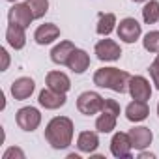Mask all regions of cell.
I'll use <instances>...</instances> for the list:
<instances>
[{
    "label": "cell",
    "instance_id": "1",
    "mask_svg": "<svg viewBox=\"0 0 159 159\" xmlns=\"http://www.w3.org/2000/svg\"><path fill=\"white\" fill-rule=\"evenodd\" d=\"M45 139L54 150H64L73 140V122L67 116L52 118L45 127Z\"/></svg>",
    "mask_w": 159,
    "mask_h": 159
},
{
    "label": "cell",
    "instance_id": "2",
    "mask_svg": "<svg viewBox=\"0 0 159 159\" xmlns=\"http://www.w3.org/2000/svg\"><path fill=\"white\" fill-rule=\"evenodd\" d=\"M129 79L131 75L127 71H122L118 67H101L94 73V84L99 88H109L112 92L125 94L129 88Z\"/></svg>",
    "mask_w": 159,
    "mask_h": 159
},
{
    "label": "cell",
    "instance_id": "3",
    "mask_svg": "<svg viewBox=\"0 0 159 159\" xmlns=\"http://www.w3.org/2000/svg\"><path fill=\"white\" fill-rule=\"evenodd\" d=\"M120 114V105L114 99H105V105L101 109V114L96 120L98 133H111L116 127V120Z\"/></svg>",
    "mask_w": 159,
    "mask_h": 159
},
{
    "label": "cell",
    "instance_id": "4",
    "mask_svg": "<svg viewBox=\"0 0 159 159\" xmlns=\"http://www.w3.org/2000/svg\"><path fill=\"white\" fill-rule=\"evenodd\" d=\"M105 105V98H101L98 92H83L77 99V109L81 114H86V116H92V114H98L101 112Z\"/></svg>",
    "mask_w": 159,
    "mask_h": 159
},
{
    "label": "cell",
    "instance_id": "5",
    "mask_svg": "<svg viewBox=\"0 0 159 159\" xmlns=\"http://www.w3.org/2000/svg\"><path fill=\"white\" fill-rule=\"evenodd\" d=\"M15 120H17V125L23 131H34L41 124V114L36 107H23V109L17 111Z\"/></svg>",
    "mask_w": 159,
    "mask_h": 159
},
{
    "label": "cell",
    "instance_id": "6",
    "mask_svg": "<svg viewBox=\"0 0 159 159\" xmlns=\"http://www.w3.org/2000/svg\"><path fill=\"white\" fill-rule=\"evenodd\" d=\"M8 21L10 25H19L23 28H28L30 23L34 21V13L30 10V6L25 2V4H13L10 8V13H8Z\"/></svg>",
    "mask_w": 159,
    "mask_h": 159
},
{
    "label": "cell",
    "instance_id": "7",
    "mask_svg": "<svg viewBox=\"0 0 159 159\" xmlns=\"http://www.w3.org/2000/svg\"><path fill=\"white\" fill-rule=\"evenodd\" d=\"M127 92L133 99H140V101H148L152 98V86L148 83V79H144L142 75H135L129 79Z\"/></svg>",
    "mask_w": 159,
    "mask_h": 159
},
{
    "label": "cell",
    "instance_id": "8",
    "mask_svg": "<svg viewBox=\"0 0 159 159\" xmlns=\"http://www.w3.org/2000/svg\"><path fill=\"white\" fill-rule=\"evenodd\" d=\"M96 56L101 60V62H112V60H118L122 56V49L120 45L114 41V39H101L96 43Z\"/></svg>",
    "mask_w": 159,
    "mask_h": 159
},
{
    "label": "cell",
    "instance_id": "9",
    "mask_svg": "<svg viewBox=\"0 0 159 159\" xmlns=\"http://www.w3.org/2000/svg\"><path fill=\"white\" fill-rule=\"evenodd\" d=\"M140 32H142V28L137 23V19H133V17H125L118 25V38L125 43H135L140 38Z\"/></svg>",
    "mask_w": 159,
    "mask_h": 159
},
{
    "label": "cell",
    "instance_id": "10",
    "mask_svg": "<svg viewBox=\"0 0 159 159\" xmlns=\"http://www.w3.org/2000/svg\"><path fill=\"white\" fill-rule=\"evenodd\" d=\"M111 152L114 157L118 159H124V157H131V152H133V144H131V139H129V133H114L112 140H111Z\"/></svg>",
    "mask_w": 159,
    "mask_h": 159
},
{
    "label": "cell",
    "instance_id": "11",
    "mask_svg": "<svg viewBox=\"0 0 159 159\" xmlns=\"http://www.w3.org/2000/svg\"><path fill=\"white\" fill-rule=\"evenodd\" d=\"M38 101H39L41 107H45V109H49V111H54V109H60V107L66 105V94L56 92V90H52V88L47 86L45 90L39 92Z\"/></svg>",
    "mask_w": 159,
    "mask_h": 159
},
{
    "label": "cell",
    "instance_id": "12",
    "mask_svg": "<svg viewBox=\"0 0 159 159\" xmlns=\"http://www.w3.org/2000/svg\"><path fill=\"white\" fill-rule=\"evenodd\" d=\"M129 139H131V144L135 150H144L152 144L153 140V133L150 127H144V125H139V127H133L129 131Z\"/></svg>",
    "mask_w": 159,
    "mask_h": 159
},
{
    "label": "cell",
    "instance_id": "13",
    "mask_svg": "<svg viewBox=\"0 0 159 159\" xmlns=\"http://www.w3.org/2000/svg\"><path fill=\"white\" fill-rule=\"evenodd\" d=\"M34 88H36V83L30 77H21L11 84V96L15 101H23V99H28L32 96Z\"/></svg>",
    "mask_w": 159,
    "mask_h": 159
},
{
    "label": "cell",
    "instance_id": "14",
    "mask_svg": "<svg viewBox=\"0 0 159 159\" xmlns=\"http://www.w3.org/2000/svg\"><path fill=\"white\" fill-rule=\"evenodd\" d=\"M58 36H60V28L52 23H45V25L38 26V30L34 34V39H36L38 45H49L54 39H58Z\"/></svg>",
    "mask_w": 159,
    "mask_h": 159
},
{
    "label": "cell",
    "instance_id": "15",
    "mask_svg": "<svg viewBox=\"0 0 159 159\" xmlns=\"http://www.w3.org/2000/svg\"><path fill=\"white\" fill-rule=\"evenodd\" d=\"M66 66H67L73 73H84V71L88 69V66H90V56H88V52L83 51V49H75V51L71 52V56H69V60H67Z\"/></svg>",
    "mask_w": 159,
    "mask_h": 159
},
{
    "label": "cell",
    "instance_id": "16",
    "mask_svg": "<svg viewBox=\"0 0 159 159\" xmlns=\"http://www.w3.org/2000/svg\"><path fill=\"white\" fill-rule=\"evenodd\" d=\"M150 114V109H148V103L146 101H140V99H133L127 107H125V118L129 122H142L146 120Z\"/></svg>",
    "mask_w": 159,
    "mask_h": 159
},
{
    "label": "cell",
    "instance_id": "17",
    "mask_svg": "<svg viewBox=\"0 0 159 159\" xmlns=\"http://www.w3.org/2000/svg\"><path fill=\"white\" fill-rule=\"evenodd\" d=\"M45 83H47L49 88H52V90H56V92H62V94H66V92L71 88L69 77H67L66 73H62V71H49Z\"/></svg>",
    "mask_w": 159,
    "mask_h": 159
},
{
    "label": "cell",
    "instance_id": "18",
    "mask_svg": "<svg viewBox=\"0 0 159 159\" xmlns=\"http://www.w3.org/2000/svg\"><path fill=\"white\" fill-rule=\"evenodd\" d=\"M75 49H77V47H75L71 41H60V43L51 51V60H52L54 64H58V66H66L67 60H69V56H71V52H73Z\"/></svg>",
    "mask_w": 159,
    "mask_h": 159
},
{
    "label": "cell",
    "instance_id": "19",
    "mask_svg": "<svg viewBox=\"0 0 159 159\" xmlns=\"http://www.w3.org/2000/svg\"><path fill=\"white\" fill-rule=\"evenodd\" d=\"M99 146V139L96 131H83L77 139V148L84 153H94Z\"/></svg>",
    "mask_w": 159,
    "mask_h": 159
},
{
    "label": "cell",
    "instance_id": "20",
    "mask_svg": "<svg viewBox=\"0 0 159 159\" xmlns=\"http://www.w3.org/2000/svg\"><path fill=\"white\" fill-rule=\"evenodd\" d=\"M6 39L10 43V47H13L15 51L23 49L25 43H26V34H25V28L19 26V25H8V30H6Z\"/></svg>",
    "mask_w": 159,
    "mask_h": 159
},
{
    "label": "cell",
    "instance_id": "21",
    "mask_svg": "<svg viewBox=\"0 0 159 159\" xmlns=\"http://www.w3.org/2000/svg\"><path fill=\"white\" fill-rule=\"evenodd\" d=\"M114 25H116V15L114 13H99V19H98V34L99 36H109L112 30H114Z\"/></svg>",
    "mask_w": 159,
    "mask_h": 159
},
{
    "label": "cell",
    "instance_id": "22",
    "mask_svg": "<svg viewBox=\"0 0 159 159\" xmlns=\"http://www.w3.org/2000/svg\"><path fill=\"white\" fill-rule=\"evenodd\" d=\"M142 19L146 25H153L159 21V2L157 0H148L142 8Z\"/></svg>",
    "mask_w": 159,
    "mask_h": 159
},
{
    "label": "cell",
    "instance_id": "23",
    "mask_svg": "<svg viewBox=\"0 0 159 159\" xmlns=\"http://www.w3.org/2000/svg\"><path fill=\"white\" fill-rule=\"evenodd\" d=\"M26 4L30 6L34 19H41L49 11V0H26Z\"/></svg>",
    "mask_w": 159,
    "mask_h": 159
},
{
    "label": "cell",
    "instance_id": "24",
    "mask_svg": "<svg viewBox=\"0 0 159 159\" xmlns=\"http://www.w3.org/2000/svg\"><path fill=\"white\" fill-rule=\"evenodd\" d=\"M142 45L146 51L150 52H159V32L153 30V32H148L142 39Z\"/></svg>",
    "mask_w": 159,
    "mask_h": 159
},
{
    "label": "cell",
    "instance_id": "25",
    "mask_svg": "<svg viewBox=\"0 0 159 159\" xmlns=\"http://www.w3.org/2000/svg\"><path fill=\"white\" fill-rule=\"evenodd\" d=\"M150 77H152V81H153V84H155V88L159 90V56L152 62V66H150Z\"/></svg>",
    "mask_w": 159,
    "mask_h": 159
},
{
    "label": "cell",
    "instance_id": "26",
    "mask_svg": "<svg viewBox=\"0 0 159 159\" xmlns=\"http://www.w3.org/2000/svg\"><path fill=\"white\" fill-rule=\"evenodd\" d=\"M11 157H19V159H25V152L21 150V148H8L6 152H4V155H2V159H11Z\"/></svg>",
    "mask_w": 159,
    "mask_h": 159
},
{
    "label": "cell",
    "instance_id": "27",
    "mask_svg": "<svg viewBox=\"0 0 159 159\" xmlns=\"http://www.w3.org/2000/svg\"><path fill=\"white\" fill-rule=\"evenodd\" d=\"M0 54H2V60H4V64H2V71H6L8 66H10V54H8L6 49H0Z\"/></svg>",
    "mask_w": 159,
    "mask_h": 159
},
{
    "label": "cell",
    "instance_id": "28",
    "mask_svg": "<svg viewBox=\"0 0 159 159\" xmlns=\"http://www.w3.org/2000/svg\"><path fill=\"white\" fill-rule=\"evenodd\" d=\"M140 159H153V153H146V152H142V153H140Z\"/></svg>",
    "mask_w": 159,
    "mask_h": 159
},
{
    "label": "cell",
    "instance_id": "29",
    "mask_svg": "<svg viewBox=\"0 0 159 159\" xmlns=\"http://www.w3.org/2000/svg\"><path fill=\"white\" fill-rule=\"evenodd\" d=\"M133 2H146V0H133Z\"/></svg>",
    "mask_w": 159,
    "mask_h": 159
},
{
    "label": "cell",
    "instance_id": "30",
    "mask_svg": "<svg viewBox=\"0 0 159 159\" xmlns=\"http://www.w3.org/2000/svg\"><path fill=\"white\" fill-rule=\"evenodd\" d=\"M157 114H159V103H157Z\"/></svg>",
    "mask_w": 159,
    "mask_h": 159
},
{
    "label": "cell",
    "instance_id": "31",
    "mask_svg": "<svg viewBox=\"0 0 159 159\" xmlns=\"http://www.w3.org/2000/svg\"><path fill=\"white\" fill-rule=\"evenodd\" d=\"M8 2H15V0H8Z\"/></svg>",
    "mask_w": 159,
    "mask_h": 159
},
{
    "label": "cell",
    "instance_id": "32",
    "mask_svg": "<svg viewBox=\"0 0 159 159\" xmlns=\"http://www.w3.org/2000/svg\"><path fill=\"white\" fill-rule=\"evenodd\" d=\"M157 56H159V54H157Z\"/></svg>",
    "mask_w": 159,
    "mask_h": 159
}]
</instances>
